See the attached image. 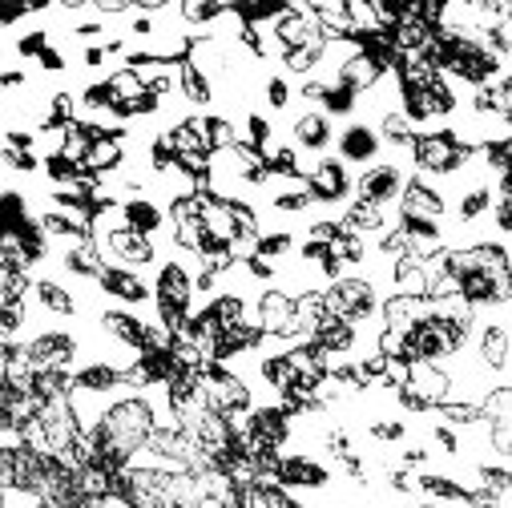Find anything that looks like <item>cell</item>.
Returning <instances> with one entry per match:
<instances>
[{"label":"cell","mask_w":512,"mask_h":508,"mask_svg":"<svg viewBox=\"0 0 512 508\" xmlns=\"http://www.w3.org/2000/svg\"><path fill=\"white\" fill-rule=\"evenodd\" d=\"M263 93H267V105H271V109H287V105H291V81H287L283 73L267 77V81H263Z\"/></svg>","instance_id":"37"},{"label":"cell","mask_w":512,"mask_h":508,"mask_svg":"<svg viewBox=\"0 0 512 508\" xmlns=\"http://www.w3.org/2000/svg\"><path fill=\"white\" fill-rule=\"evenodd\" d=\"M416 488L440 504H460L468 508V484L452 480V476H440V472H416Z\"/></svg>","instance_id":"26"},{"label":"cell","mask_w":512,"mask_h":508,"mask_svg":"<svg viewBox=\"0 0 512 508\" xmlns=\"http://www.w3.org/2000/svg\"><path fill=\"white\" fill-rule=\"evenodd\" d=\"M246 146L259 150V154L271 146V121H267V117H259V113L246 117Z\"/></svg>","instance_id":"36"},{"label":"cell","mask_w":512,"mask_h":508,"mask_svg":"<svg viewBox=\"0 0 512 508\" xmlns=\"http://www.w3.org/2000/svg\"><path fill=\"white\" fill-rule=\"evenodd\" d=\"M21 351H25V359L33 363V371H73V363H77V355H81V339H77L73 331L49 327V331L29 335V339L21 343Z\"/></svg>","instance_id":"6"},{"label":"cell","mask_w":512,"mask_h":508,"mask_svg":"<svg viewBox=\"0 0 512 508\" xmlns=\"http://www.w3.org/2000/svg\"><path fill=\"white\" fill-rule=\"evenodd\" d=\"M295 246V234H287V230H279V234H259V242H254V254L259 259H279V254H287Z\"/></svg>","instance_id":"35"},{"label":"cell","mask_w":512,"mask_h":508,"mask_svg":"<svg viewBox=\"0 0 512 508\" xmlns=\"http://www.w3.org/2000/svg\"><path fill=\"white\" fill-rule=\"evenodd\" d=\"M323 113L335 121V117H351L355 113V105H359V97L351 93V89H343V85H335V81H327V89H323Z\"/></svg>","instance_id":"31"},{"label":"cell","mask_w":512,"mask_h":508,"mask_svg":"<svg viewBox=\"0 0 512 508\" xmlns=\"http://www.w3.org/2000/svg\"><path fill=\"white\" fill-rule=\"evenodd\" d=\"M206 476H198L190 468L130 460L113 476V496L125 508H206V500H210Z\"/></svg>","instance_id":"1"},{"label":"cell","mask_w":512,"mask_h":508,"mask_svg":"<svg viewBox=\"0 0 512 508\" xmlns=\"http://www.w3.org/2000/svg\"><path fill=\"white\" fill-rule=\"evenodd\" d=\"M150 295H154V307H158V323L178 335L182 323L190 319V307H194V271L178 259H166L154 275Z\"/></svg>","instance_id":"2"},{"label":"cell","mask_w":512,"mask_h":508,"mask_svg":"<svg viewBox=\"0 0 512 508\" xmlns=\"http://www.w3.org/2000/svg\"><path fill=\"white\" fill-rule=\"evenodd\" d=\"M97 287H101L105 295L121 299V303H130V307L154 303L150 283H146L138 271H125V267H105V263H101V271H97Z\"/></svg>","instance_id":"16"},{"label":"cell","mask_w":512,"mask_h":508,"mask_svg":"<svg viewBox=\"0 0 512 508\" xmlns=\"http://www.w3.org/2000/svg\"><path fill=\"white\" fill-rule=\"evenodd\" d=\"M33 303H37V311H45V315H53V319H73L77 315V295L69 291V287H61L57 279H33L29 283V291H25Z\"/></svg>","instance_id":"17"},{"label":"cell","mask_w":512,"mask_h":508,"mask_svg":"<svg viewBox=\"0 0 512 508\" xmlns=\"http://www.w3.org/2000/svg\"><path fill=\"white\" fill-rule=\"evenodd\" d=\"M432 311V303L424 299V295H388V299H383L379 303V327H396V331H408L412 323H420L424 315Z\"/></svg>","instance_id":"20"},{"label":"cell","mask_w":512,"mask_h":508,"mask_svg":"<svg viewBox=\"0 0 512 508\" xmlns=\"http://www.w3.org/2000/svg\"><path fill=\"white\" fill-rule=\"evenodd\" d=\"M472 363L480 371H488L492 379L508 384V315L504 311H484L476 315V327H472Z\"/></svg>","instance_id":"5"},{"label":"cell","mask_w":512,"mask_h":508,"mask_svg":"<svg viewBox=\"0 0 512 508\" xmlns=\"http://www.w3.org/2000/svg\"><path fill=\"white\" fill-rule=\"evenodd\" d=\"M323 49H327V41H319V45H307V49H291V53H283L279 61H283V69H287V73L311 77V73L323 65Z\"/></svg>","instance_id":"29"},{"label":"cell","mask_w":512,"mask_h":508,"mask_svg":"<svg viewBox=\"0 0 512 508\" xmlns=\"http://www.w3.org/2000/svg\"><path fill=\"white\" fill-rule=\"evenodd\" d=\"M275 484L283 488H327L331 484V468L307 452H279L275 460Z\"/></svg>","instance_id":"11"},{"label":"cell","mask_w":512,"mask_h":508,"mask_svg":"<svg viewBox=\"0 0 512 508\" xmlns=\"http://www.w3.org/2000/svg\"><path fill=\"white\" fill-rule=\"evenodd\" d=\"M375 134H379V142L383 146H392V150H400V154H408L412 150V142H416V125L400 113V109H379V125H375Z\"/></svg>","instance_id":"24"},{"label":"cell","mask_w":512,"mask_h":508,"mask_svg":"<svg viewBox=\"0 0 512 508\" xmlns=\"http://www.w3.org/2000/svg\"><path fill=\"white\" fill-rule=\"evenodd\" d=\"M21 85H25V73H21V69L0 73V89H21Z\"/></svg>","instance_id":"43"},{"label":"cell","mask_w":512,"mask_h":508,"mask_svg":"<svg viewBox=\"0 0 512 508\" xmlns=\"http://www.w3.org/2000/svg\"><path fill=\"white\" fill-rule=\"evenodd\" d=\"M424 408H440L452 400V371L444 363H408V384H404Z\"/></svg>","instance_id":"12"},{"label":"cell","mask_w":512,"mask_h":508,"mask_svg":"<svg viewBox=\"0 0 512 508\" xmlns=\"http://www.w3.org/2000/svg\"><path fill=\"white\" fill-rule=\"evenodd\" d=\"M396 210H400V218H428V222H440V218L448 214V202H444V194H440L428 178L408 174V178H404V190H400V198H396Z\"/></svg>","instance_id":"10"},{"label":"cell","mask_w":512,"mask_h":508,"mask_svg":"<svg viewBox=\"0 0 512 508\" xmlns=\"http://www.w3.org/2000/svg\"><path fill=\"white\" fill-rule=\"evenodd\" d=\"M371 436L383 440V444H396V440L408 436V428H404L400 420H379V424H371Z\"/></svg>","instance_id":"38"},{"label":"cell","mask_w":512,"mask_h":508,"mask_svg":"<svg viewBox=\"0 0 512 508\" xmlns=\"http://www.w3.org/2000/svg\"><path fill=\"white\" fill-rule=\"evenodd\" d=\"M206 146H210V154H226L238 146V130L230 117H206Z\"/></svg>","instance_id":"30"},{"label":"cell","mask_w":512,"mask_h":508,"mask_svg":"<svg viewBox=\"0 0 512 508\" xmlns=\"http://www.w3.org/2000/svg\"><path fill=\"white\" fill-rule=\"evenodd\" d=\"M291 311H295V295L271 287V291H259V299H254V307H250V323L259 327L263 335H283L287 323H291Z\"/></svg>","instance_id":"14"},{"label":"cell","mask_w":512,"mask_h":508,"mask_svg":"<svg viewBox=\"0 0 512 508\" xmlns=\"http://www.w3.org/2000/svg\"><path fill=\"white\" fill-rule=\"evenodd\" d=\"M101 331L113 343L146 355V319L142 315H134V311H101Z\"/></svg>","instance_id":"18"},{"label":"cell","mask_w":512,"mask_h":508,"mask_svg":"<svg viewBox=\"0 0 512 508\" xmlns=\"http://www.w3.org/2000/svg\"><path fill=\"white\" fill-rule=\"evenodd\" d=\"M69 375H73V392H85L97 400H109L113 392H121V367H113L109 359H89Z\"/></svg>","instance_id":"15"},{"label":"cell","mask_w":512,"mask_h":508,"mask_svg":"<svg viewBox=\"0 0 512 508\" xmlns=\"http://www.w3.org/2000/svg\"><path fill=\"white\" fill-rule=\"evenodd\" d=\"M323 89H327V81L307 77V81H303V89H299V97H303V101H311V105H319V101H323Z\"/></svg>","instance_id":"42"},{"label":"cell","mask_w":512,"mask_h":508,"mask_svg":"<svg viewBox=\"0 0 512 508\" xmlns=\"http://www.w3.org/2000/svg\"><path fill=\"white\" fill-rule=\"evenodd\" d=\"M29 202L21 190H0V238H13L29 222Z\"/></svg>","instance_id":"28"},{"label":"cell","mask_w":512,"mask_h":508,"mask_svg":"<svg viewBox=\"0 0 512 508\" xmlns=\"http://www.w3.org/2000/svg\"><path fill=\"white\" fill-rule=\"evenodd\" d=\"M37 61H41V69H49V73H61V69H65V57H61L53 45H45V49L37 53Z\"/></svg>","instance_id":"41"},{"label":"cell","mask_w":512,"mask_h":508,"mask_svg":"<svg viewBox=\"0 0 512 508\" xmlns=\"http://www.w3.org/2000/svg\"><path fill=\"white\" fill-rule=\"evenodd\" d=\"M117 210H121V222H125V226L138 230V234H146V238H154L158 230H166V210H162L154 198H146V194L125 198Z\"/></svg>","instance_id":"21"},{"label":"cell","mask_w":512,"mask_h":508,"mask_svg":"<svg viewBox=\"0 0 512 508\" xmlns=\"http://www.w3.org/2000/svg\"><path fill=\"white\" fill-rule=\"evenodd\" d=\"M303 186H307L311 202H323V206H343V202H351V194H355V178L347 174V166H343L339 158H319V162L307 170Z\"/></svg>","instance_id":"7"},{"label":"cell","mask_w":512,"mask_h":508,"mask_svg":"<svg viewBox=\"0 0 512 508\" xmlns=\"http://www.w3.org/2000/svg\"><path fill=\"white\" fill-rule=\"evenodd\" d=\"M121 158H125L121 134H93V146H89L81 170H85V174H109V170L121 166Z\"/></svg>","instance_id":"25"},{"label":"cell","mask_w":512,"mask_h":508,"mask_svg":"<svg viewBox=\"0 0 512 508\" xmlns=\"http://www.w3.org/2000/svg\"><path fill=\"white\" fill-rule=\"evenodd\" d=\"M61 267H65L73 279L97 283V271H101V254H97L93 238H73V242H65V250H61Z\"/></svg>","instance_id":"23"},{"label":"cell","mask_w":512,"mask_h":508,"mask_svg":"<svg viewBox=\"0 0 512 508\" xmlns=\"http://www.w3.org/2000/svg\"><path fill=\"white\" fill-rule=\"evenodd\" d=\"M25 319H29L25 299H5V303H0V339L13 343L21 335V327H25Z\"/></svg>","instance_id":"34"},{"label":"cell","mask_w":512,"mask_h":508,"mask_svg":"<svg viewBox=\"0 0 512 508\" xmlns=\"http://www.w3.org/2000/svg\"><path fill=\"white\" fill-rule=\"evenodd\" d=\"M45 45H49V37H45L41 29H37V33H25V37L17 41V57H37Z\"/></svg>","instance_id":"40"},{"label":"cell","mask_w":512,"mask_h":508,"mask_svg":"<svg viewBox=\"0 0 512 508\" xmlns=\"http://www.w3.org/2000/svg\"><path fill=\"white\" fill-rule=\"evenodd\" d=\"M492 202H496V182H488L484 174L476 182H464V190L456 198V222L460 226H476L480 218H488Z\"/></svg>","instance_id":"19"},{"label":"cell","mask_w":512,"mask_h":508,"mask_svg":"<svg viewBox=\"0 0 512 508\" xmlns=\"http://www.w3.org/2000/svg\"><path fill=\"white\" fill-rule=\"evenodd\" d=\"M178 89H182L186 105H210L214 101V81L206 73H198L186 57L178 61Z\"/></svg>","instance_id":"27"},{"label":"cell","mask_w":512,"mask_h":508,"mask_svg":"<svg viewBox=\"0 0 512 508\" xmlns=\"http://www.w3.org/2000/svg\"><path fill=\"white\" fill-rule=\"evenodd\" d=\"M388 230V210H379L371 202H359L351 198L343 218H339V234H351V238H363V234H383Z\"/></svg>","instance_id":"22"},{"label":"cell","mask_w":512,"mask_h":508,"mask_svg":"<svg viewBox=\"0 0 512 508\" xmlns=\"http://www.w3.org/2000/svg\"><path fill=\"white\" fill-rule=\"evenodd\" d=\"M291 142L303 154H327L331 142H335V121L323 109H303L295 117V125H291Z\"/></svg>","instance_id":"13"},{"label":"cell","mask_w":512,"mask_h":508,"mask_svg":"<svg viewBox=\"0 0 512 508\" xmlns=\"http://www.w3.org/2000/svg\"><path fill=\"white\" fill-rule=\"evenodd\" d=\"M323 303L335 319L351 323V327H363L379 315V291H375V279L367 275H339L331 279V287L323 291Z\"/></svg>","instance_id":"4"},{"label":"cell","mask_w":512,"mask_h":508,"mask_svg":"<svg viewBox=\"0 0 512 508\" xmlns=\"http://www.w3.org/2000/svg\"><path fill=\"white\" fill-rule=\"evenodd\" d=\"M0 158H5L13 170H21V174H33L37 170V154H29V150H9L5 146V150H0Z\"/></svg>","instance_id":"39"},{"label":"cell","mask_w":512,"mask_h":508,"mask_svg":"<svg viewBox=\"0 0 512 508\" xmlns=\"http://www.w3.org/2000/svg\"><path fill=\"white\" fill-rule=\"evenodd\" d=\"M331 146L339 150V162L343 166H363V170L383 154V142L375 134V125H367V121H347L343 130H335V142Z\"/></svg>","instance_id":"9"},{"label":"cell","mask_w":512,"mask_h":508,"mask_svg":"<svg viewBox=\"0 0 512 508\" xmlns=\"http://www.w3.org/2000/svg\"><path fill=\"white\" fill-rule=\"evenodd\" d=\"M271 206H275L279 214H303V210H311L315 202H311V194H307L303 178H291V186H287V190H279V194L271 198Z\"/></svg>","instance_id":"32"},{"label":"cell","mask_w":512,"mask_h":508,"mask_svg":"<svg viewBox=\"0 0 512 508\" xmlns=\"http://www.w3.org/2000/svg\"><path fill=\"white\" fill-rule=\"evenodd\" d=\"M226 9L230 5H210V0H186V5L178 9V17L186 21V25H214V21H222L226 17Z\"/></svg>","instance_id":"33"},{"label":"cell","mask_w":512,"mask_h":508,"mask_svg":"<svg viewBox=\"0 0 512 508\" xmlns=\"http://www.w3.org/2000/svg\"><path fill=\"white\" fill-rule=\"evenodd\" d=\"M404 178H408V174H404L400 162H371V166L359 174L351 198L371 202V206H379V210H388V206H396V198H400V190H404Z\"/></svg>","instance_id":"8"},{"label":"cell","mask_w":512,"mask_h":508,"mask_svg":"<svg viewBox=\"0 0 512 508\" xmlns=\"http://www.w3.org/2000/svg\"><path fill=\"white\" fill-rule=\"evenodd\" d=\"M412 166L420 178H452V174H464L468 162H472V150H464L452 130H428V134H416L412 150H408Z\"/></svg>","instance_id":"3"}]
</instances>
